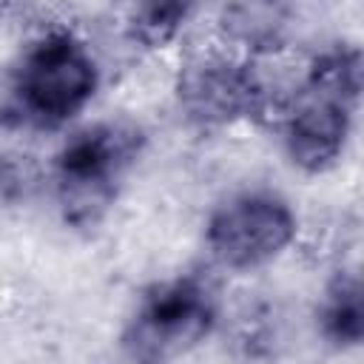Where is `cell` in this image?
Returning a JSON list of instances; mask_svg holds the SVG:
<instances>
[{
    "label": "cell",
    "mask_w": 364,
    "mask_h": 364,
    "mask_svg": "<svg viewBox=\"0 0 364 364\" xmlns=\"http://www.w3.org/2000/svg\"><path fill=\"white\" fill-rule=\"evenodd\" d=\"M199 0H125V31L148 51L173 46L196 14Z\"/></svg>",
    "instance_id": "9"
},
{
    "label": "cell",
    "mask_w": 364,
    "mask_h": 364,
    "mask_svg": "<svg viewBox=\"0 0 364 364\" xmlns=\"http://www.w3.org/2000/svg\"><path fill=\"white\" fill-rule=\"evenodd\" d=\"M296 0H219V43L253 60L276 57L293 34Z\"/></svg>",
    "instance_id": "7"
},
{
    "label": "cell",
    "mask_w": 364,
    "mask_h": 364,
    "mask_svg": "<svg viewBox=\"0 0 364 364\" xmlns=\"http://www.w3.org/2000/svg\"><path fill=\"white\" fill-rule=\"evenodd\" d=\"M102 71L88 40L71 26H46L14 57L6 80V125L63 131L97 97Z\"/></svg>",
    "instance_id": "2"
},
{
    "label": "cell",
    "mask_w": 364,
    "mask_h": 364,
    "mask_svg": "<svg viewBox=\"0 0 364 364\" xmlns=\"http://www.w3.org/2000/svg\"><path fill=\"white\" fill-rule=\"evenodd\" d=\"M145 151L131 119H97L65 136L51 162V193L71 230H94L114 210L125 179Z\"/></svg>",
    "instance_id": "3"
},
{
    "label": "cell",
    "mask_w": 364,
    "mask_h": 364,
    "mask_svg": "<svg viewBox=\"0 0 364 364\" xmlns=\"http://www.w3.org/2000/svg\"><path fill=\"white\" fill-rule=\"evenodd\" d=\"M31 171L23 162V156H6L3 162V199L9 208H14L17 202L26 199L28 188H31Z\"/></svg>",
    "instance_id": "10"
},
{
    "label": "cell",
    "mask_w": 364,
    "mask_h": 364,
    "mask_svg": "<svg viewBox=\"0 0 364 364\" xmlns=\"http://www.w3.org/2000/svg\"><path fill=\"white\" fill-rule=\"evenodd\" d=\"M299 228L290 199L267 188H247L213 205L202 239L222 270L256 273L296 245Z\"/></svg>",
    "instance_id": "6"
},
{
    "label": "cell",
    "mask_w": 364,
    "mask_h": 364,
    "mask_svg": "<svg viewBox=\"0 0 364 364\" xmlns=\"http://www.w3.org/2000/svg\"><path fill=\"white\" fill-rule=\"evenodd\" d=\"M222 301L210 279L179 273L151 284L119 330V350L131 361H173L202 347L219 327Z\"/></svg>",
    "instance_id": "5"
},
{
    "label": "cell",
    "mask_w": 364,
    "mask_h": 364,
    "mask_svg": "<svg viewBox=\"0 0 364 364\" xmlns=\"http://www.w3.org/2000/svg\"><path fill=\"white\" fill-rule=\"evenodd\" d=\"M262 60L222 43L191 51L173 74V105L199 134H222L245 122H273L287 91H276Z\"/></svg>",
    "instance_id": "4"
},
{
    "label": "cell",
    "mask_w": 364,
    "mask_h": 364,
    "mask_svg": "<svg viewBox=\"0 0 364 364\" xmlns=\"http://www.w3.org/2000/svg\"><path fill=\"white\" fill-rule=\"evenodd\" d=\"M316 330L336 350L364 347V262L338 267L316 301Z\"/></svg>",
    "instance_id": "8"
},
{
    "label": "cell",
    "mask_w": 364,
    "mask_h": 364,
    "mask_svg": "<svg viewBox=\"0 0 364 364\" xmlns=\"http://www.w3.org/2000/svg\"><path fill=\"white\" fill-rule=\"evenodd\" d=\"M361 97L364 54L353 46H327L301 65L273 119L293 171L324 176L344 159Z\"/></svg>",
    "instance_id": "1"
}]
</instances>
